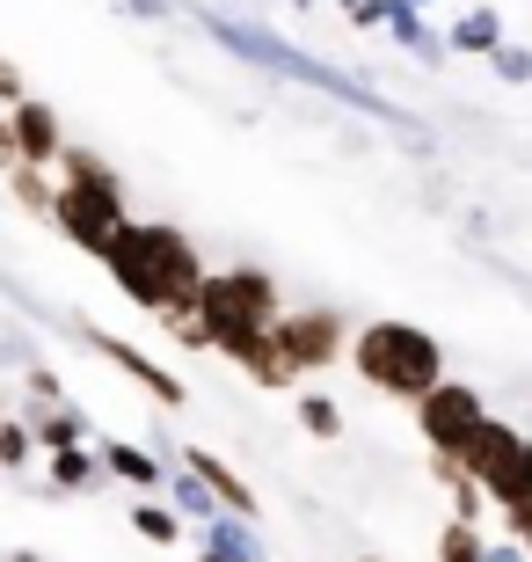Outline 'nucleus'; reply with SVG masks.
<instances>
[{"label":"nucleus","instance_id":"1","mask_svg":"<svg viewBox=\"0 0 532 562\" xmlns=\"http://www.w3.org/2000/svg\"><path fill=\"white\" fill-rule=\"evenodd\" d=\"M278 314H285V300H278V285L263 271H205V285H197L205 344L219 358H234L256 387H292L285 366H278V344H270Z\"/></svg>","mask_w":532,"mask_h":562},{"label":"nucleus","instance_id":"2","mask_svg":"<svg viewBox=\"0 0 532 562\" xmlns=\"http://www.w3.org/2000/svg\"><path fill=\"white\" fill-rule=\"evenodd\" d=\"M95 263H103V271L117 278V292L146 314L190 307L197 285H205V256L190 249L183 227H161V220H124L103 249H95Z\"/></svg>","mask_w":532,"mask_h":562},{"label":"nucleus","instance_id":"3","mask_svg":"<svg viewBox=\"0 0 532 562\" xmlns=\"http://www.w3.org/2000/svg\"><path fill=\"white\" fill-rule=\"evenodd\" d=\"M350 366H358V380H365L372 395H387V402H423L445 380L438 336L416 329V322H365V329L350 336Z\"/></svg>","mask_w":532,"mask_h":562},{"label":"nucleus","instance_id":"4","mask_svg":"<svg viewBox=\"0 0 532 562\" xmlns=\"http://www.w3.org/2000/svg\"><path fill=\"white\" fill-rule=\"evenodd\" d=\"M52 227L73 241V249H103L110 234L124 227V183L117 168L88 146H59V190H52Z\"/></svg>","mask_w":532,"mask_h":562},{"label":"nucleus","instance_id":"5","mask_svg":"<svg viewBox=\"0 0 532 562\" xmlns=\"http://www.w3.org/2000/svg\"><path fill=\"white\" fill-rule=\"evenodd\" d=\"M205 30L226 44V52H241V59H256V66H278V74H292V81L321 88V95H336V103H350V110H372V117H387V125H409V117H401V110H394L387 95H372L365 81H350V74H336V66L307 59L299 44L270 37V30H248V22H226V15H205ZM409 132H416V125H409Z\"/></svg>","mask_w":532,"mask_h":562},{"label":"nucleus","instance_id":"6","mask_svg":"<svg viewBox=\"0 0 532 562\" xmlns=\"http://www.w3.org/2000/svg\"><path fill=\"white\" fill-rule=\"evenodd\" d=\"M460 468H467V475L482 482V497H496L503 512L532 497V438L518 431V424L482 417V431H474L467 453H460Z\"/></svg>","mask_w":532,"mask_h":562},{"label":"nucleus","instance_id":"7","mask_svg":"<svg viewBox=\"0 0 532 562\" xmlns=\"http://www.w3.org/2000/svg\"><path fill=\"white\" fill-rule=\"evenodd\" d=\"M270 344H278V366H285V380L299 373H321V366H336L343 358V314L336 307H292L270 322Z\"/></svg>","mask_w":532,"mask_h":562},{"label":"nucleus","instance_id":"8","mask_svg":"<svg viewBox=\"0 0 532 562\" xmlns=\"http://www.w3.org/2000/svg\"><path fill=\"white\" fill-rule=\"evenodd\" d=\"M416 409V431H423V446H430V460H460L467 453V438L482 431V395H474L467 380H438L423 402H409Z\"/></svg>","mask_w":532,"mask_h":562},{"label":"nucleus","instance_id":"9","mask_svg":"<svg viewBox=\"0 0 532 562\" xmlns=\"http://www.w3.org/2000/svg\"><path fill=\"white\" fill-rule=\"evenodd\" d=\"M88 344H95V351H103L124 380H139V387H146L154 402H161V409H183V402H190V387H183V380L168 373V366H154V358H146L139 344H117L110 329H88Z\"/></svg>","mask_w":532,"mask_h":562},{"label":"nucleus","instance_id":"10","mask_svg":"<svg viewBox=\"0 0 532 562\" xmlns=\"http://www.w3.org/2000/svg\"><path fill=\"white\" fill-rule=\"evenodd\" d=\"M8 132H15V161L22 168H59V117H52V103H37V95H22L15 110H8Z\"/></svg>","mask_w":532,"mask_h":562},{"label":"nucleus","instance_id":"11","mask_svg":"<svg viewBox=\"0 0 532 562\" xmlns=\"http://www.w3.org/2000/svg\"><path fill=\"white\" fill-rule=\"evenodd\" d=\"M183 468H190L197 482H205V490L226 504V512H234V519H256V490H248V482L234 475V468H226L219 453H205V446H190V453H183Z\"/></svg>","mask_w":532,"mask_h":562},{"label":"nucleus","instance_id":"12","mask_svg":"<svg viewBox=\"0 0 532 562\" xmlns=\"http://www.w3.org/2000/svg\"><path fill=\"white\" fill-rule=\"evenodd\" d=\"M452 52H467V59H489L496 44H503V15H496V8H467V15L452 22Z\"/></svg>","mask_w":532,"mask_h":562},{"label":"nucleus","instance_id":"13","mask_svg":"<svg viewBox=\"0 0 532 562\" xmlns=\"http://www.w3.org/2000/svg\"><path fill=\"white\" fill-rule=\"evenodd\" d=\"M387 30L401 52H416V59H445V44H438V30L423 22V8H409V0H394L387 8Z\"/></svg>","mask_w":532,"mask_h":562},{"label":"nucleus","instance_id":"14","mask_svg":"<svg viewBox=\"0 0 532 562\" xmlns=\"http://www.w3.org/2000/svg\"><path fill=\"white\" fill-rule=\"evenodd\" d=\"M103 468L117 482H139V490H161V460L154 453H139V446H117V438H110L103 446Z\"/></svg>","mask_w":532,"mask_h":562},{"label":"nucleus","instance_id":"15","mask_svg":"<svg viewBox=\"0 0 532 562\" xmlns=\"http://www.w3.org/2000/svg\"><path fill=\"white\" fill-rule=\"evenodd\" d=\"M95 475H103V453H88V446H59L52 453V482L59 490H95Z\"/></svg>","mask_w":532,"mask_h":562},{"label":"nucleus","instance_id":"16","mask_svg":"<svg viewBox=\"0 0 532 562\" xmlns=\"http://www.w3.org/2000/svg\"><path fill=\"white\" fill-rule=\"evenodd\" d=\"M30 438H37L44 453H59V446H81V417H73V409H44V417H30Z\"/></svg>","mask_w":532,"mask_h":562},{"label":"nucleus","instance_id":"17","mask_svg":"<svg viewBox=\"0 0 532 562\" xmlns=\"http://www.w3.org/2000/svg\"><path fill=\"white\" fill-rule=\"evenodd\" d=\"M132 526H139L146 541H161V548L183 541V512H168V504H139V512H132Z\"/></svg>","mask_w":532,"mask_h":562},{"label":"nucleus","instance_id":"18","mask_svg":"<svg viewBox=\"0 0 532 562\" xmlns=\"http://www.w3.org/2000/svg\"><path fill=\"white\" fill-rule=\"evenodd\" d=\"M8 190H15V205H30V212H44L52 220V183H44V168H8Z\"/></svg>","mask_w":532,"mask_h":562},{"label":"nucleus","instance_id":"19","mask_svg":"<svg viewBox=\"0 0 532 562\" xmlns=\"http://www.w3.org/2000/svg\"><path fill=\"white\" fill-rule=\"evenodd\" d=\"M482 533H474V519H452L445 526V541H438V562H482Z\"/></svg>","mask_w":532,"mask_h":562},{"label":"nucleus","instance_id":"20","mask_svg":"<svg viewBox=\"0 0 532 562\" xmlns=\"http://www.w3.org/2000/svg\"><path fill=\"white\" fill-rule=\"evenodd\" d=\"M299 424H307L314 438H336L343 431V409H336L328 395H299Z\"/></svg>","mask_w":532,"mask_h":562},{"label":"nucleus","instance_id":"21","mask_svg":"<svg viewBox=\"0 0 532 562\" xmlns=\"http://www.w3.org/2000/svg\"><path fill=\"white\" fill-rule=\"evenodd\" d=\"M176 512H190V519H219L226 504L212 497V490H205V482H197V475H190V482H176Z\"/></svg>","mask_w":532,"mask_h":562},{"label":"nucleus","instance_id":"22","mask_svg":"<svg viewBox=\"0 0 532 562\" xmlns=\"http://www.w3.org/2000/svg\"><path fill=\"white\" fill-rule=\"evenodd\" d=\"M30 446H37V438H30V424H0V468H22V460H30Z\"/></svg>","mask_w":532,"mask_h":562},{"label":"nucleus","instance_id":"23","mask_svg":"<svg viewBox=\"0 0 532 562\" xmlns=\"http://www.w3.org/2000/svg\"><path fill=\"white\" fill-rule=\"evenodd\" d=\"M489 59H496V74H503V81H532V52H525V44H496Z\"/></svg>","mask_w":532,"mask_h":562},{"label":"nucleus","instance_id":"24","mask_svg":"<svg viewBox=\"0 0 532 562\" xmlns=\"http://www.w3.org/2000/svg\"><path fill=\"white\" fill-rule=\"evenodd\" d=\"M503 519H511V541H518V548H525V555H532V497H525V504H511Z\"/></svg>","mask_w":532,"mask_h":562},{"label":"nucleus","instance_id":"25","mask_svg":"<svg viewBox=\"0 0 532 562\" xmlns=\"http://www.w3.org/2000/svg\"><path fill=\"white\" fill-rule=\"evenodd\" d=\"M22 95H30V88H22V74H15V66H8V59H0V110H15Z\"/></svg>","mask_w":532,"mask_h":562},{"label":"nucleus","instance_id":"26","mask_svg":"<svg viewBox=\"0 0 532 562\" xmlns=\"http://www.w3.org/2000/svg\"><path fill=\"white\" fill-rule=\"evenodd\" d=\"M30 395H37V402H59V380H52V373L37 366V373H30Z\"/></svg>","mask_w":532,"mask_h":562},{"label":"nucleus","instance_id":"27","mask_svg":"<svg viewBox=\"0 0 532 562\" xmlns=\"http://www.w3.org/2000/svg\"><path fill=\"white\" fill-rule=\"evenodd\" d=\"M518 555H525L518 541H489V548H482V562H518Z\"/></svg>","mask_w":532,"mask_h":562},{"label":"nucleus","instance_id":"28","mask_svg":"<svg viewBox=\"0 0 532 562\" xmlns=\"http://www.w3.org/2000/svg\"><path fill=\"white\" fill-rule=\"evenodd\" d=\"M139 8H146V15H161V8H168V0H139Z\"/></svg>","mask_w":532,"mask_h":562},{"label":"nucleus","instance_id":"29","mask_svg":"<svg viewBox=\"0 0 532 562\" xmlns=\"http://www.w3.org/2000/svg\"><path fill=\"white\" fill-rule=\"evenodd\" d=\"M409 8H430V0H409Z\"/></svg>","mask_w":532,"mask_h":562},{"label":"nucleus","instance_id":"30","mask_svg":"<svg viewBox=\"0 0 532 562\" xmlns=\"http://www.w3.org/2000/svg\"><path fill=\"white\" fill-rule=\"evenodd\" d=\"M365 562H380V555H365Z\"/></svg>","mask_w":532,"mask_h":562}]
</instances>
